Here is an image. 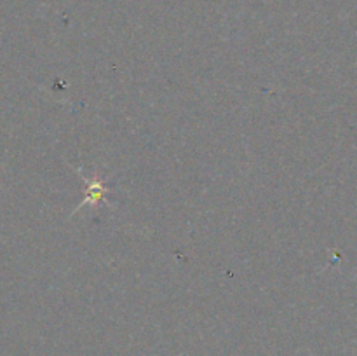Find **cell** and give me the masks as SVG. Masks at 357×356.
I'll use <instances>...</instances> for the list:
<instances>
[{"instance_id":"obj_1","label":"cell","mask_w":357,"mask_h":356,"mask_svg":"<svg viewBox=\"0 0 357 356\" xmlns=\"http://www.w3.org/2000/svg\"><path fill=\"white\" fill-rule=\"evenodd\" d=\"M77 173H79L80 180L86 184V198H84L82 201L75 206V209L72 212V215L79 213L80 209L86 208L87 205H91L93 208H96L101 201H105V195H107V192H108L107 184H105V180L100 177V175H94L93 178H87L86 175L82 173V170H77Z\"/></svg>"}]
</instances>
